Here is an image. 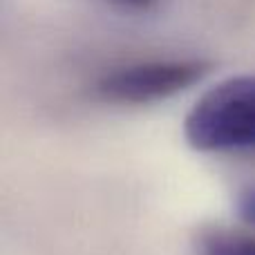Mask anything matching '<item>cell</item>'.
<instances>
[{
    "mask_svg": "<svg viewBox=\"0 0 255 255\" xmlns=\"http://www.w3.org/2000/svg\"><path fill=\"white\" fill-rule=\"evenodd\" d=\"M184 136L199 152H255V74L208 88L186 115Z\"/></svg>",
    "mask_w": 255,
    "mask_h": 255,
    "instance_id": "cell-1",
    "label": "cell"
},
{
    "mask_svg": "<svg viewBox=\"0 0 255 255\" xmlns=\"http://www.w3.org/2000/svg\"><path fill=\"white\" fill-rule=\"evenodd\" d=\"M211 65L202 58H143L115 65L97 76L94 94L112 106H150L199 83Z\"/></svg>",
    "mask_w": 255,
    "mask_h": 255,
    "instance_id": "cell-2",
    "label": "cell"
},
{
    "mask_svg": "<svg viewBox=\"0 0 255 255\" xmlns=\"http://www.w3.org/2000/svg\"><path fill=\"white\" fill-rule=\"evenodd\" d=\"M197 255H255V235L213 226L199 235Z\"/></svg>",
    "mask_w": 255,
    "mask_h": 255,
    "instance_id": "cell-3",
    "label": "cell"
},
{
    "mask_svg": "<svg viewBox=\"0 0 255 255\" xmlns=\"http://www.w3.org/2000/svg\"><path fill=\"white\" fill-rule=\"evenodd\" d=\"M110 4L112 9L124 13H134V16H143V13H152L161 7L163 0H103Z\"/></svg>",
    "mask_w": 255,
    "mask_h": 255,
    "instance_id": "cell-4",
    "label": "cell"
},
{
    "mask_svg": "<svg viewBox=\"0 0 255 255\" xmlns=\"http://www.w3.org/2000/svg\"><path fill=\"white\" fill-rule=\"evenodd\" d=\"M238 215L255 229V186H247L238 195Z\"/></svg>",
    "mask_w": 255,
    "mask_h": 255,
    "instance_id": "cell-5",
    "label": "cell"
}]
</instances>
